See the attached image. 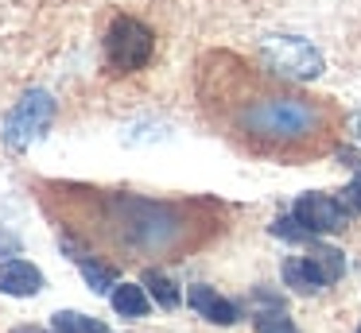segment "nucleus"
Listing matches in <instances>:
<instances>
[{"instance_id": "obj_1", "label": "nucleus", "mask_w": 361, "mask_h": 333, "mask_svg": "<svg viewBox=\"0 0 361 333\" xmlns=\"http://www.w3.org/2000/svg\"><path fill=\"white\" fill-rule=\"evenodd\" d=\"M245 132L257 139H276V144H291V139L311 136L322 124V113L299 97H264L257 105L245 108L241 116Z\"/></svg>"}, {"instance_id": "obj_2", "label": "nucleus", "mask_w": 361, "mask_h": 333, "mask_svg": "<svg viewBox=\"0 0 361 333\" xmlns=\"http://www.w3.org/2000/svg\"><path fill=\"white\" fill-rule=\"evenodd\" d=\"M152 51H156V35L133 15H117L105 31V62L113 74H133V70L148 66Z\"/></svg>"}, {"instance_id": "obj_3", "label": "nucleus", "mask_w": 361, "mask_h": 333, "mask_svg": "<svg viewBox=\"0 0 361 333\" xmlns=\"http://www.w3.org/2000/svg\"><path fill=\"white\" fill-rule=\"evenodd\" d=\"M51 120H55V97L43 93V89L24 93V97L12 105V113L4 116V144H8L12 151H24V147H32L35 139L51 128Z\"/></svg>"}, {"instance_id": "obj_4", "label": "nucleus", "mask_w": 361, "mask_h": 333, "mask_svg": "<svg viewBox=\"0 0 361 333\" xmlns=\"http://www.w3.org/2000/svg\"><path fill=\"white\" fill-rule=\"evenodd\" d=\"M260 58L283 77H295V82H311L322 74V54L319 46H311L307 39L295 35H272L260 43Z\"/></svg>"}, {"instance_id": "obj_5", "label": "nucleus", "mask_w": 361, "mask_h": 333, "mask_svg": "<svg viewBox=\"0 0 361 333\" xmlns=\"http://www.w3.org/2000/svg\"><path fill=\"white\" fill-rule=\"evenodd\" d=\"M295 217L311 232H338L345 225V217H350V206H342L330 194H303L295 201Z\"/></svg>"}, {"instance_id": "obj_6", "label": "nucleus", "mask_w": 361, "mask_h": 333, "mask_svg": "<svg viewBox=\"0 0 361 333\" xmlns=\"http://www.w3.org/2000/svg\"><path fill=\"white\" fill-rule=\"evenodd\" d=\"M43 291V271L27 260H4L0 263V294L12 299H32Z\"/></svg>"}, {"instance_id": "obj_7", "label": "nucleus", "mask_w": 361, "mask_h": 333, "mask_svg": "<svg viewBox=\"0 0 361 333\" xmlns=\"http://www.w3.org/2000/svg\"><path fill=\"white\" fill-rule=\"evenodd\" d=\"M187 302L195 306V314H202L206 322H214V325H233L237 322V306L229 299H221L214 287H190Z\"/></svg>"}, {"instance_id": "obj_8", "label": "nucleus", "mask_w": 361, "mask_h": 333, "mask_svg": "<svg viewBox=\"0 0 361 333\" xmlns=\"http://www.w3.org/2000/svg\"><path fill=\"white\" fill-rule=\"evenodd\" d=\"M307 263H311V271L319 275L322 287H326V283H338V279H342V271H345L342 252H338V248H330V244H311Z\"/></svg>"}, {"instance_id": "obj_9", "label": "nucleus", "mask_w": 361, "mask_h": 333, "mask_svg": "<svg viewBox=\"0 0 361 333\" xmlns=\"http://www.w3.org/2000/svg\"><path fill=\"white\" fill-rule=\"evenodd\" d=\"M109 302H113V310H117L121 318H144L148 314V294H144V287H136V283H117L113 287V294H109Z\"/></svg>"}, {"instance_id": "obj_10", "label": "nucleus", "mask_w": 361, "mask_h": 333, "mask_svg": "<svg viewBox=\"0 0 361 333\" xmlns=\"http://www.w3.org/2000/svg\"><path fill=\"white\" fill-rule=\"evenodd\" d=\"M283 283H288L295 294H314V291H322V283H319V275L311 271L307 256H288V260H283Z\"/></svg>"}, {"instance_id": "obj_11", "label": "nucleus", "mask_w": 361, "mask_h": 333, "mask_svg": "<svg viewBox=\"0 0 361 333\" xmlns=\"http://www.w3.org/2000/svg\"><path fill=\"white\" fill-rule=\"evenodd\" d=\"M51 329L55 333H109L105 322H97V318H90V314H78V310H59V314L51 318Z\"/></svg>"}, {"instance_id": "obj_12", "label": "nucleus", "mask_w": 361, "mask_h": 333, "mask_svg": "<svg viewBox=\"0 0 361 333\" xmlns=\"http://www.w3.org/2000/svg\"><path fill=\"white\" fill-rule=\"evenodd\" d=\"M78 268H82V275H86V283L94 294H113V287H117L113 268H105V263H97V260H78Z\"/></svg>"}, {"instance_id": "obj_13", "label": "nucleus", "mask_w": 361, "mask_h": 333, "mask_svg": "<svg viewBox=\"0 0 361 333\" xmlns=\"http://www.w3.org/2000/svg\"><path fill=\"white\" fill-rule=\"evenodd\" d=\"M144 287L156 294V302H159L164 310H175V306H179V299H183L179 287H175L167 275H159V271H148V275H144Z\"/></svg>"}, {"instance_id": "obj_14", "label": "nucleus", "mask_w": 361, "mask_h": 333, "mask_svg": "<svg viewBox=\"0 0 361 333\" xmlns=\"http://www.w3.org/2000/svg\"><path fill=\"white\" fill-rule=\"evenodd\" d=\"M272 232H276V237H283V240H291V244H303V240H311V229H307V225L299 221L295 213H291V217H280V221L272 225Z\"/></svg>"}, {"instance_id": "obj_15", "label": "nucleus", "mask_w": 361, "mask_h": 333, "mask_svg": "<svg viewBox=\"0 0 361 333\" xmlns=\"http://www.w3.org/2000/svg\"><path fill=\"white\" fill-rule=\"evenodd\" d=\"M257 329H260V333H299L295 325H291L288 318H280V314H264V318H257Z\"/></svg>"}, {"instance_id": "obj_16", "label": "nucleus", "mask_w": 361, "mask_h": 333, "mask_svg": "<svg viewBox=\"0 0 361 333\" xmlns=\"http://www.w3.org/2000/svg\"><path fill=\"white\" fill-rule=\"evenodd\" d=\"M345 206L357 209V213H361V170H357V178L350 182V190H345Z\"/></svg>"}, {"instance_id": "obj_17", "label": "nucleus", "mask_w": 361, "mask_h": 333, "mask_svg": "<svg viewBox=\"0 0 361 333\" xmlns=\"http://www.w3.org/2000/svg\"><path fill=\"white\" fill-rule=\"evenodd\" d=\"M0 252H20V237H12V232H4V229H0Z\"/></svg>"}, {"instance_id": "obj_18", "label": "nucleus", "mask_w": 361, "mask_h": 333, "mask_svg": "<svg viewBox=\"0 0 361 333\" xmlns=\"http://www.w3.org/2000/svg\"><path fill=\"white\" fill-rule=\"evenodd\" d=\"M350 124H353V132H357V139H361V113H353V120H350Z\"/></svg>"}, {"instance_id": "obj_19", "label": "nucleus", "mask_w": 361, "mask_h": 333, "mask_svg": "<svg viewBox=\"0 0 361 333\" xmlns=\"http://www.w3.org/2000/svg\"><path fill=\"white\" fill-rule=\"evenodd\" d=\"M16 333H43V329H32V325H20Z\"/></svg>"}, {"instance_id": "obj_20", "label": "nucleus", "mask_w": 361, "mask_h": 333, "mask_svg": "<svg viewBox=\"0 0 361 333\" xmlns=\"http://www.w3.org/2000/svg\"><path fill=\"white\" fill-rule=\"evenodd\" d=\"M357 333H361V329H357Z\"/></svg>"}]
</instances>
